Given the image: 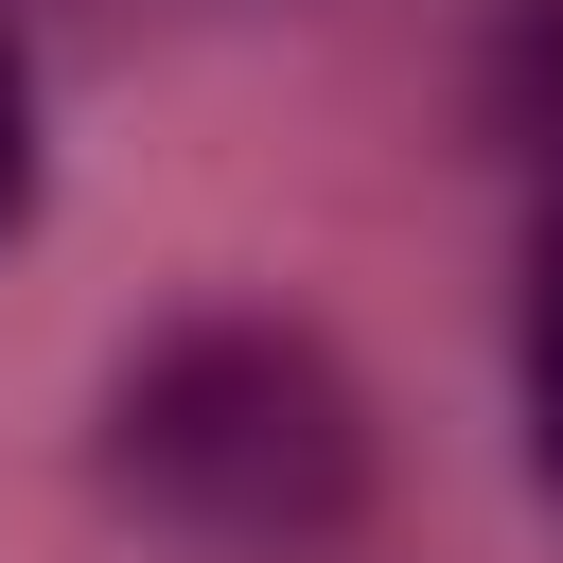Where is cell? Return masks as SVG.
<instances>
[{"label": "cell", "instance_id": "1", "mask_svg": "<svg viewBox=\"0 0 563 563\" xmlns=\"http://www.w3.org/2000/svg\"><path fill=\"white\" fill-rule=\"evenodd\" d=\"M106 493L176 563H352L369 545V387L299 317H176L106 387Z\"/></svg>", "mask_w": 563, "mask_h": 563}, {"label": "cell", "instance_id": "2", "mask_svg": "<svg viewBox=\"0 0 563 563\" xmlns=\"http://www.w3.org/2000/svg\"><path fill=\"white\" fill-rule=\"evenodd\" d=\"M510 387H528V475L563 493V176L528 211V317H510Z\"/></svg>", "mask_w": 563, "mask_h": 563}, {"label": "cell", "instance_id": "3", "mask_svg": "<svg viewBox=\"0 0 563 563\" xmlns=\"http://www.w3.org/2000/svg\"><path fill=\"white\" fill-rule=\"evenodd\" d=\"M493 123L563 176V0H510V35H493Z\"/></svg>", "mask_w": 563, "mask_h": 563}, {"label": "cell", "instance_id": "4", "mask_svg": "<svg viewBox=\"0 0 563 563\" xmlns=\"http://www.w3.org/2000/svg\"><path fill=\"white\" fill-rule=\"evenodd\" d=\"M35 158H53V141H35V53H18V18H0V246L35 229Z\"/></svg>", "mask_w": 563, "mask_h": 563}]
</instances>
